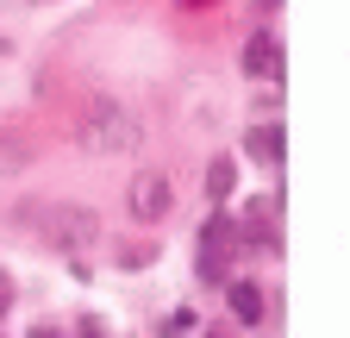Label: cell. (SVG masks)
Instances as JSON below:
<instances>
[{
	"label": "cell",
	"mask_w": 350,
	"mask_h": 338,
	"mask_svg": "<svg viewBox=\"0 0 350 338\" xmlns=\"http://www.w3.org/2000/svg\"><path fill=\"white\" fill-rule=\"evenodd\" d=\"M182 7H213V0H182Z\"/></svg>",
	"instance_id": "4fadbf2b"
},
{
	"label": "cell",
	"mask_w": 350,
	"mask_h": 338,
	"mask_svg": "<svg viewBox=\"0 0 350 338\" xmlns=\"http://www.w3.org/2000/svg\"><path fill=\"white\" fill-rule=\"evenodd\" d=\"M150 257H157V250H150V244H131V250H125V257H119V263H125V270H144Z\"/></svg>",
	"instance_id": "30bf717a"
},
{
	"label": "cell",
	"mask_w": 350,
	"mask_h": 338,
	"mask_svg": "<svg viewBox=\"0 0 350 338\" xmlns=\"http://www.w3.org/2000/svg\"><path fill=\"white\" fill-rule=\"evenodd\" d=\"M75 144H81L88 157H125V151L144 144V125H138V113H131V107L94 94V101H81V113H75Z\"/></svg>",
	"instance_id": "6da1fadb"
},
{
	"label": "cell",
	"mask_w": 350,
	"mask_h": 338,
	"mask_svg": "<svg viewBox=\"0 0 350 338\" xmlns=\"http://www.w3.org/2000/svg\"><path fill=\"white\" fill-rule=\"evenodd\" d=\"M232 313H238L244 326L262 320V294H256V282H232Z\"/></svg>",
	"instance_id": "9c48e42d"
},
{
	"label": "cell",
	"mask_w": 350,
	"mask_h": 338,
	"mask_svg": "<svg viewBox=\"0 0 350 338\" xmlns=\"http://www.w3.org/2000/svg\"><path fill=\"white\" fill-rule=\"evenodd\" d=\"M244 75H256V81L282 75V51H275V38H269V31H256L250 44H244Z\"/></svg>",
	"instance_id": "5b68a950"
},
{
	"label": "cell",
	"mask_w": 350,
	"mask_h": 338,
	"mask_svg": "<svg viewBox=\"0 0 350 338\" xmlns=\"http://www.w3.org/2000/svg\"><path fill=\"white\" fill-rule=\"evenodd\" d=\"M232 188H238V163H232V157H213V169H206V194H213V200H232Z\"/></svg>",
	"instance_id": "ba28073f"
},
{
	"label": "cell",
	"mask_w": 350,
	"mask_h": 338,
	"mask_svg": "<svg viewBox=\"0 0 350 338\" xmlns=\"http://www.w3.org/2000/svg\"><path fill=\"white\" fill-rule=\"evenodd\" d=\"M31 157H38V151H31V138H25V132H13V125H0V176H19Z\"/></svg>",
	"instance_id": "8992f818"
},
{
	"label": "cell",
	"mask_w": 350,
	"mask_h": 338,
	"mask_svg": "<svg viewBox=\"0 0 350 338\" xmlns=\"http://www.w3.org/2000/svg\"><path fill=\"white\" fill-rule=\"evenodd\" d=\"M19 232H38L44 244H57V250H88L100 238V220H94V207H75V200H25L19 213H13Z\"/></svg>",
	"instance_id": "7a4b0ae2"
},
{
	"label": "cell",
	"mask_w": 350,
	"mask_h": 338,
	"mask_svg": "<svg viewBox=\"0 0 350 338\" xmlns=\"http://www.w3.org/2000/svg\"><path fill=\"white\" fill-rule=\"evenodd\" d=\"M226 238H232V220H226V213H213L206 232H200V276H206V282L226 276V257H219V250H226Z\"/></svg>",
	"instance_id": "277c9868"
},
{
	"label": "cell",
	"mask_w": 350,
	"mask_h": 338,
	"mask_svg": "<svg viewBox=\"0 0 350 338\" xmlns=\"http://www.w3.org/2000/svg\"><path fill=\"white\" fill-rule=\"evenodd\" d=\"M182 332H194V313H175V320L163 326V338H182Z\"/></svg>",
	"instance_id": "8fae6325"
},
{
	"label": "cell",
	"mask_w": 350,
	"mask_h": 338,
	"mask_svg": "<svg viewBox=\"0 0 350 338\" xmlns=\"http://www.w3.org/2000/svg\"><path fill=\"white\" fill-rule=\"evenodd\" d=\"M169 207H175L169 176H157V169H138V176H131V188H125V213H131V220H144V226H157V220H169Z\"/></svg>",
	"instance_id": "3957f363"
},
{
	"label": "cell",
	"mask_w": 350,
	"mask_h": 338,
	"mask_svg": "<svg viewBox=\"0 0 350 338\" xmlns=\"http://www.w3.org/2000/svg\"><path fill=\"white\" fill-rule=\"evenodd\" d=\"M244 151L256 163H275L282 157V125H250V132H244Z\"/></svg>",
	"instance_id": "52a82bcc"
},
{
	"label": "cell",
	"mask_w": 350,
	"mask_h": 338,
	"mask_svg": "<svg viewBox=\"0 0 350 338\" xmlns=\"http://www.w3.org/2000/svg\"><path fill=\"white\" fill-rule=\"evenodd\" d=\"M31 338H63V332L57 326H31Z\"/></svg>",
	"instance_id": "7c38bea8"
}]
</instances>
